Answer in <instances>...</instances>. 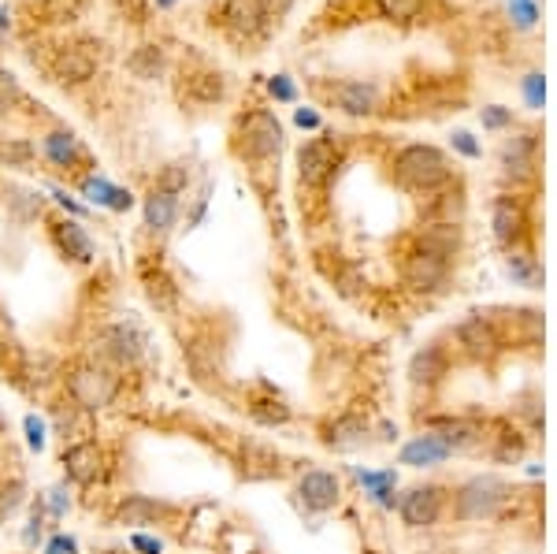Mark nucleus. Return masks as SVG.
I'll return each instance as SVG.
<instances>
[{
  "mask_svg": "<svg viewBox=\"0 0 557 554\" xmlns=\"http://www.w3.org/2000/svg\"><path fill=\"white\" fill-rule=\"evenodd\" d=\"M491 224H494L498 246L513 250L517 238L524 235V227H528V216H524L520 198H513V194H498V198H494V209H491Z\"/></svg>",
  "mask_w": 557,
  "mask_h": 554,
  "instance_id": "17",
  "label": "nucleus"
},
{
  "mask_svg": "<svg viewBox=\"0 0 557 554\" xmlns=\"http://www.w3.org/2000/svg\"><path fill=\"white\" fill-rule=\"evenodd\" d=\"M298 495H301V502H305L309 510H331V506L338 502V495H342V484H338L335 473L312 469V473L301 476Z\"/></svg>",
  "mask_w": 557,
  "mask_h": 554,
  "instance_id": "23",
  "label": "nucleus"
},
{
  "mask_svg": "<svg viewBox=\"0 0 557 554\" xmlns=\"http://www.w3.org/2000/svg\"><path fill=\"white\" fill-rule=\"evenodd\" d=\"M220 23L234 38H257L260 30L268 27V12L260 0H223Z\"/></svg>",
  "mask_w": 557,
  "mask_h": 554,
  "instance_id": "16",
  "label": "nucleus"
},
{
  "mask_svg": "<svg viewBox=\"0 0 557 554\" xmlns=\"http://www.w3.org/2000/svg\"><path fill=\"white\" fill-rule=\"evenodd\" d=\"M15 101H23V90H19V82H15L12 71H0V112Z\"/></svg>",
  "mask_w": 557,
  "mask_h": 554,
  "instance_id": "39",
  "label": "nucleus"
},
{
  "mask_svg": "<svg viewBox=\"0 0 557 554\" xmlns=\"http://www.w3.org/2000/svg\"><path fill=\"white\" fill-rule=\"evenodd\" d=\"M509 15L517 19V27H532L539 8H535V0H509Z\"/></svg>",
  "mask_w": 557,
  "mask_h": 554,
  "instance_id": "40",
  "label": "nucleus"
},
{
  "mask_svg": "<svg viewBox=\"0 0 557 554\" xmlns=\"http://www.w3.org/2000/svg\"><path fill=\"white\" fill-rule=\"evenodd\" d=\"M0 157L8 160V164H30V160H34V149L26 146V142H4V146H0Z\"/></svg>",
  "mask_w": 557,
  "mask_h": 554,
  "instance_id": "41",
  "label": "nucleus"
},
{
  "mask_svg": "<svg viewBox=\"0 0 557 554\" xmlns=\"http://www.w3.org/2000/svg\"><path fill=\"white\" fill-rule=\"evenodd\" d=\"M331 105L338 108V112H346V116H372L379 108V90L372 86V82H335L331 86Z\"/></svg>",
  "mask_w": 557,
  "mask_h": 554,
  "instance_id": "18",
  "label": "nucleus"
},
{
  "mask_svg": "<svg viewBox=\"0 0 557 554\" xmlns=\"http://www.w3.org/2000/svg\"><path fill=\"white\" fill-rule=\"evenodd\" d=\"M506 272L517 279V283H524V287H539V283H543V268H539V261L528 257V253H509Z\"/></svg>",
  "mask_w": 557,
  "mask_h": 554,
  "instance_id": "31",
  "label": "nucleus"
},
{
  "mask_svg": "<svg viewBox=\"0 0 557 554\" xmlns=\"http://www.w3.org/2000/svg\"><path fill=\"white\" fill-rule=\"evenodd\" d=\"M283 149V123L272 108H253L238 119V153L249 160H272Z\"/></svg>",
  "mask_w": 557,
  "mask_h": 554,
  "instance_id": "3",
  "label": "nucleus"
},
{
  "mask_svg": "<svg viewBox=\"0 0 557 554\" xmlns=\"http://www.w3.org/2000/svg\"><path fill=\"white\" fill-rule=\"evenodd\" d=\"M465 216V190L461 186L442 183L428 190V198L420 201V220L424 224H461Z\"/></svg>",
  "mask_w": 557,
  "mask_h": 554,
  "instance_id": "15",
  "label": "nucleus"
},
{
  "mask_svg": "<svg viewBox=\"0 0 557 554\" xmlns=\"http://www.w3.org/2000/svg\"><path fill=\"white\" fill-rule=\"evenodd\" d=\"M67 395L75 402V409H97L112 406L119 395V376L101 361H82L75 369L67 372Z\"/></svg>",
  "mask_w": 557,
  "mask_h": 554,
  "instance_id": "2",
  "label": "nucleus"
},
{
  "mask_svg": "<svg viewBox=\"0 0 557 554\" xmlns=\"http://www.w3.org/2000/svg\"><path fill=\"white\" fill-rule=\"evenodd\" d=\"M49 238H52V246L64 253L71 264H93L97 261V250H93L90 231L78 224V220H52Z\"/></svg>",
  "mask_w": 557,
  "mask_h": 554,
  "instance_id": "13",
  "label": "nucleus"
},
{
  "mask_svg": "<svg viewBox=\"0 0 557 554\" xmlns=\"http://www.w3.org/2000/svg\"><path fill=\"white\" fill-rule=\"evenodd\" d=\"M264 4V12H268V19H283L290 8H294V0H260Z\"/></svg>",
  "mask_w": 557,
  "mask_h": 554,
  "instance_id": "46",
  "label": "nucleus"
},
{
  "mask_svg": "<svg viewBox=\"0 0 557 554\" xmlns=\"http://www.w3.org/2000/svg\"><path fill=\"white\" fill-rule=\"evenodd\" d=\"M454 146L461 149L465 157H480V146H476V142H472V134H465V131L454 134Z\"/></svg>",
  "mask_w": 557,
  "mask_h": 554,
  "instance_id": "47",
  "label": "nucleus"
},
{
  "mask_svg": "<svg viewBox=\"0 0 557 554\" xmlns=\"http://www.w3.org/2000/svg\"><path fill=\"white\" fill-rule=\"evenodd\" d=\"M26 502V484L23 480H4L0 484V521L19 514V506Z\"/></svg>",
  "mask_w": 557,
  "mask_h": 554,
  "instance_id": "35",
  "label": "nucleus"
},
{
  "mask_svg": "<svg viewBox=\"0 0 557 554\" xmlns=\"http://www.w3.org/2000/svg\"><path fill=\"white\" fill-rule=\"evenodd\" d=\"M498 164H502L506 179H513V183L535 179V168H539V134L535 131L509 134L502 149H498Z\"/></svg>",
  "mask_w": 557,
  "mask_h": 554,
  "instance_id": "5",
  "label": "nucleus"
},
{
  "mask_svg": "<svg viewBox=\"0 0 557 554\" xmlns=\"http://www.w3.org/2000/svg\"><path fill=\"white\" fill-rule=\"evenodd\" d=\"M446 372H450V357H446L442 346H424V350H416L413 361H409V383H413V387H424V391L439 387V383L446 380Z\"/></svg>",
  "mask_w": 557,
  "mask_h": 554,
  "instance_id": "21",
  "label": "nucleus"
},
{
  "mask_svg": "<svg viewBox=\"0 0 557 554\" xmlns=\"http://www.w3.org/2000/svg\"><path fill=\"white\" fill-rule=\"evenodd\" d=\"M127 71L134 75V79L153 82V79H160V75L168 71V56H164V49H160V45L145 41V45H138V49L127 56Z\"/></svg>",
  "mask_w": 557,
  "mask_h": 554,
  "instance_id": "28",
  "label": "nucleus"
},
{
  "mask_svg": "<svg viewBox=\"0 0 557 554\" xmlns=\"http://www.w3.org/2000/svg\"><path fill=\"white\" fill-rule=\"evenodd\" d=\"M368 421L364 417H357V413H342L338 421H331L327 424V436H324V443L331 450H357V447H364L368 443Z\"/></svg>",
  "mask_w": 557,
  "mask_h": 554,
  "instance_id": "25",
  "label": "nucleus"
},
{
  "mask_svg": "<svg viewBox=\"0 0 557 554\" xmlns=\"http://www.w3.org/2000/svg\"><path fill=\"white\" fill-rule=\"evenodd\" d=\"M97 75V56L90 45H64L52 56V79L60 86H86Z\"/></svg>",
  "mask_w": 557,
  "mask_h": 554,
  "instance_id": "10",
  "label": "nucleus"
},
{
  "mask_svg": "<svg viewBox=\"0 0 557 554\" xmlns=\"http://www.w3.org/2000/svg\"><path fill=\"white\" fill-rule=\"evenodd\" d=\"M186 183H190V168L182 164V160H175V164H168L164 172H160V190H168V194H182L186 190Z\"/></svg>",
  "mask_w": 557,
  "mask_h": 554,
  "instance_id": "37",
  "label": "nucleus"
},
{
  "mask_svg": "<svg viewBox=\"0 0 557 554\" xmlns=\"http://www.w3.org/2000/svg\"><path fill=\"white\" fill-rule=\"evenodd\" d=\"M454 339H457V346L465 350L468 357H476V361H487V357H494L498 354V346H502V339H498V328H494L491 320L487 317H468V320H461L454 328Z\"/></svg>",
  "mask_w": 557,
  "mask_h": 554,
  "instance_id": "14",
  "label": "nucleus"
},
{
  "mask_svg": "<svg viewBox=\"0 0 557 554\" xmlns=\"http://www.w3.org/2000/svg\"><path fill=\"white\" fill-rule=\"evenodd\" d=\"M268 90H272L275 101H294V86H290L286 75H275V79L268 82Z\"/></svg>",
  "mask_w": 557,
  "mask_h": 554,
  "instance_id": "45",
  "label": "nucleus"
},
{
  "mask_svg": "<svg viewBox=\"0 0 557 554\" xmlns=\"http://www.w3.org/2000/svg\"><path fill=\"white\" fill-rule=\"evenodd\" d=\"M524 97H528V105L532 108L543 105V75H539V71L524 75Z\"/></svg>",
  "mask_w": 557,
  "mask_h": 554,
  "instance_id": "43",
  "label": "nucleus"
},
{
  "mask_svg": "<svg viewBox=\"0 0 557 554\" xmlns=\"http://www.w3.org/2000/svg\"><path fill=\"white\" fill-rule=\"evenodd\" d=\"M45 12L52 23H71L82 12V0H45Z\"/></svg>",
  "mask_w": 557,
  "mask_h": 554,
  "instance_id": "38",
  "label": "nucleus"
},
{
  "mask_svg": "<svg viewBox=\"0 0 557 554\" xmlns=\"http://www.w3.org/2000/svg\"><path fill=\"white\" fill-rule=\"evenodd\" d=\"M104 465H108V458H104L101 443H93V439H82V443H71V447L64 450V473L75 480V484H97L104 476Z\"/></svg>",
  "mask_w": 557,
  "mask_h": 554,
  "instance_id": "12",
  "label": "nucleus"
},
{
  "mask_svg": "<svg viewBox=\"0 0 557 554\" xmlns=\"http://www.w3.org/2000/svg\"><path fill=\"white\" fill-rule=\"evenodd\" d=\"M123 4V12H127V19L134 23V27H142L145 15H149V0H119Z\"/></svg>",
  "mask_w": 557,
  "mask_h": 554,
  "instance_id": "44",
  "label": "nucleus"
},
{
  "mask_svg": "<svg viewBox=\"0 0 557 554\" xmlns=\"http://www.w3.org/2000/svg\"><path fill=\"white\" fill-rule=\"evenodd\" d=\"M142 287H145V298L153 305L160 317H175V309H179V287H175V279L160 268V264H145L142 268Z\"/></svg>",
  "mask_w": 557,
  "mask_h": 554,
  "instance_id": "22",
  "label": "nucleus"
},
{
  "mask_svg": "<svg viewBox=\"0 0 557 554\" xmlns=\"http://www.w3.org/2000/svg\"><path fill=\"white\" fill-rule=\"evenodd\" d=\"M4 201H8V209H12L15 216H23V220H34V216L41 212V198H38V194H30V190H19V186H8Z\"/></svg>",
  "mask_w": 557,
  "mask_h": 554,
  "instance_id": "33",
  "label": "nucleus"
},
{
  "mask_svg": "<svg viewBox=\"0 0 557 554\" xmlns=\"http://www.w3.org/2000/svg\"><path fill=\"white\" fill-rule=\"evenodd\" d=\"M97 354H101V365H134L142 357V335L134 324H112L97 335Z\"/></svg>",
  "mask_w": 557,
  "mask_h": 554,
  "instance_id": "8",
  "label": "nucleus"
},
{
  "mask_svg": "<svg viewBox=\"0 0 557 554\" xmlns=\"http://www.w3.org/2000/svg\"><path fill=\"white\" fill-rule=\"evenodd\" d=\"M142 216H145V231L164 238L175 227V220H179V194H168V190L153 186L142 201Z\"/></svg>",
  "mask_w": 557,
  "mask_h": 554,
  "instance_id": "20",
  "label": "nucleus"
},
{
  "mask_svg": "<svg viewBox=\"0 0 557 554\" xmlns=\"http://www.w3.org/2000/svg\"><path fill=\"white\" fill-rule=\"evenodd\" d=\"M498 443H494L491 458L502 465H513L524 458V436H517V432H502V436H494Z\"/></svg>",
  "mask_w": 557,
  "mask_h": 554,
  "instance_id": "34",
  "label": "nucleus"
},
{
  "mask_svg": "<svg viewBox=\"0 0 557 554\" xmlns=\"http://www.w3.org/2000/svg\"><path fill=\"white\" fill-rule=\"evenodd\" d=\"M175 514L168 502L160 499H149V495H127V499H119L116 506V525H130V528H145V525H160V521H168Z\"/></svg>",
  "mask_w": 557,
  "mask_h": 554,
  "instance_id": "19",
  "label": "nucleus"
},
{
  "mask_svg": "<svg viewBox=\"0 0 557 554\" xmlns=\"http://www.w3.org/2000/svg\"><path fill=\"white\" fill-rule=\"evenodd\" d=\"M513 123V112L502 105H491L483 108V127H491V131H502V127H509Z\"/></svg>",
  "mask_w": 557,
  "mask_h": 554,
  "instance_id": "42",
  "label": "nucleus"
},
{
  "mask_svg": "<svg viewBox=\"0 0 557 554\" xmlns=\"http://www.w3.org/2000/svg\"><path fill=\"white\" fill-rule=\"evenodd\" d=\"M405 287L416 294H442L450 283V261L439 257H424V253H409L402 264Z\"/></svg>",
  "mask_w": 557,
  "mask_h": 554,
  "instance_id": "7",
  "label": "nucleus"
},
{
  "mask_svg": "<svg viewBox=\"0 0 557 554\" xmlns=\"http://www.w3.org/2000/svg\"><path fill=\"white\" fill-rule=\"evenodd\" d=\"M156 4H160V8H171V4H175V0H156Z\"/></svg>",
  "mask_w": 557,
  "mask_h": 554,
  "instance_id": "49",
  "label": "nucleus"
},
{
  "mask_svg": "<svg viewBox=\"0 0 557 554\" xmlns=\"http://www.w3.org/2000/svg\"><path fill=\"white\" fill-rule=\"evenodd\" d=\"M41 153H45L49 164L64 168V172H75V168L86 164V149H82V142L71 131H49L41 138Z\"/></svg>",
  "mask_w": 557,
  "mask_h": 554,
  "instance_id": "24",
  "label": "nucleus"
},
{
  "mask_svg": "<svg viewBox=\"0 0 557 554\" xmlns=\"http://www.w3.org/2000/svg\"><path fill=\"white\" fill-rule=\"evenodd\" d=\"M394 179L405 186V190H416V194H428L435 186L450 183V160L446 153H439L435 146H405L394 153Z\"/></svg>",
  "mask_w": 557,
  "mask_h": 554,
  "instance_id": "1",
  "label": "nucleus"
},
{
  "mask_svg": "<svg viewBox=\"0 0 557 554\" xmlns=\"http://www.w3.org/2000/svg\"><path fill=\"white\" fill-rule=\"evenodd\" d=\"M454 450L446 447L435 432H428V436H416L409 447L402 450V462L405 465H413V469H428V465H439V462H446Z\"/></svg>",
  "mask_w": 557,
  "mask_h": 554,
  "instance_id": "27",
  "label": "nucleus"
},
{
  "mask_svg": "<svg viewBox=\"0 0 557 554\" xmlns=\"http://www.w3.org/2000/svg\"><path fill=\"white\" fill-rule=\"evenodd\" d=\"M442 502H446V491L439 484H424V488L405 491L398 502V514L409 528H431L442 514Z\"/></svg>",
  "mask_w": 557,
  "mask_h": 554,
  "instance_id": "9",
  "label": "nucleus"
},
{
  "mask_svg": "<svg viewBox=\"0 0 557 554\" xmlns=\"http://www.w3.org/2000/svg\"><path fill=\"white\" fill-rule=\"evenodd\" d=\"M461 224H420V231L413 235V253L424 257H439V261H454L461 253Z\"/></svg>",
  "mask_w": 557,
  "mask_h": 554,
  "instance_id": "11",
  "label": "nucleus"
},
{
  "mask_svg": "<svg viewBox=\"0 0 557 554\" xmlns=\"http://www.w3.org/2000/svg\"><path fill=\"white\" fill-rule=\"evenodd\" d=\"M435 436L450 450H468L480 443V428L472 421H465V417H446V421L435 424Z\"/></svg>",
  "mask_w": 557,
  "mask_h": 554,
  "instance_id": "29",
  "label": "nucleus"
},
{
  "mask_svg": "<svg viewBox=\"0 0 557 554\" xmlns=\"http://www.w3.org/2000/svg\"><path fill=\"white\" fill-rule=\"evenodd\" d=\"M335 168H338V146L327 134L324 138H312V142H305L298 149V175L309 190H320V186L331 183Z\"/></svg>",
  "mask_w": 557,
  "mask_h": 554,
  "instance_id": "6",
  "label": "nucleus"
},
{
  "mask_svg": "<svg viewBox=\"0 0 557 554\" xmlns=\"http://www.w3.org/2000/svg\"><path fill=\"white\" fill-rule=\"evenodd\" d=\"M424 4L428 0H376L379 15L390 19V23H413V19L424 15Z\"/></svg>",
  "mask_w": 557,
  "mask_h": 554,
  "instance_id": "30",
  "label": "nucleus"
},
{
  "mask_svg": "<svg viewBox=\"0 0 557 554\" xmlns=\"http://www.w3.org/2000/svg\"><path fill=\"white\" fill-rule=\"evenodd\" d=\"M82 190H86V194H101L97 201L112 205V209H130V194H123V190H116V186H108L104 179H86Z\"/></svg>",
  "mask_w": 557,
  "mask_h": 554,
  "instance_id": "36",
  "label": "nucleus"
},
{
  "mask_svg": "<svg viewBox=\"0 0 557 554\" xmlns=\"http://www.w3.org/2000/svg\"><path fill=\"white\" fill-rule=\"evenodd\" d=\"M509 502V484L498 476H472L454 491V514L461 521H483L494 517Z\"/></svg>",
  "mask_w": 557,
  "mask_h": 554,
  "instance_id": "4",
  "label": "nucleus"
},
{
  "mask_svg": "<svg viewBox=\"0 0 557 554\" xmlns=\"http://www.w3.org/2000/svg\"><path fill=\"white\" fill-rule=\"evenodd\" d=\"M249 417H253L257 424H268V428H275V424L290 421V406H286V402H279V398H268V402H253V406H249Z\"/></svg>",
  "mask_w": 557,
  "mask_h": 554,
  "instance_id": "32",
  "label": "nucleus"
},
{
  "mask_svg": "<svg viewBox=\"0 0 557 554\" xmlns=\"http://www.w3.org/2000/svg\"><path fill=\"white\" fill-rule=\"evenodd\" d=\"M301 127H316V112H298Z\"/></svg>",
  "mask_w": 557,
  "mask_h": 554,
  "instance_id": "48",
  "label": "nucleus"
},
{
  "mask_svg": "<svg viewBox=\"0 0 557 554\" xmlns=\"http://www.w3.org/2000/svg\"><path fill=\"white\" fill-rule=\"evenodd\" d=\"M182 93L197 108L220 105L223 97H227V79H223L220 71H194V75H186V90Z\"/></svg>",
  "mask_w": 557,
  "mask_h": 554,
  "instance_id": "26",
  "label": "nucleus"
}]
</instances>
